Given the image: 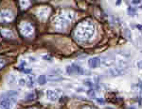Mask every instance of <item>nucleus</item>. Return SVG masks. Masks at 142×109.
Returning <instances> with one entry per match:
<instances>
[{"instance_id":"nucleus-1","label":"nucleus","mask_w":142,"mask_h":109,"mask_svg":"<svg viewBox=\"0 0 142 109\" xmlns=\"http://www.w3.org/2000/svg\"><path fill=\"white\" fill-rule=\"evenodd\" d=\"M74 34L79 42H86L92 39L95 34V25L92 20L86 19L80 23L75 29Z\"/></svg>"},{"instance_id":"nucleus-2","label":"nucleus","mask_w":142,"mask_h":109,"mask_svg":"<svg viewBox=\"0 0 142 109\" xmlns=\"http://www.w3.org/2000/svg\"><path fill=\"white\" fill-rule=\"evenodd\" d=\"M68 24H69V22L66 20V18L63 14L57 15L56 17L54 18V20H53L54 27L57 30H61V31H63V30L66 28L68 26Z\"/></svg>"},{"instance_id":"nucleus-3","label":"nucleus","mask_w":142,"mask_h":109,"mask_svg":"<svg viewBox=\"0 0 142 109\" xmlns=\"http://www.w3.org/2000/svg\"><path fill=\"white\" fill-rule=\"evenodd\" d=\"M14 19L13 13L9 9L0 10V23L1 24H9L12 22Z\"/></svg>"},{"instance_id":"nucleus-4","label":"nucleus","mask_w":142,"mask_h":109,"mask_svg":"<svg viewBox=\"0 0 142 109\" xmlns=\"http://www.w3.org/2000/svg\"><path fill=\"white\" fill-rule=\"evenodd\" d=\"M20 32L23 36L25 37H30L34 33V28L31 25V24L28 22H23L20 25Z\"/></svg>"},{"instance_id":"nucleus-5","label":"nucleus","mask_w":142,"mask_h":109,"mask_svg":"<svg viewBox=\"0 0 142 109\" xmlns=\"http://www.w3.org/2000/svg\"><path fill=\"white\" fill-rule=\"evenodd\" d=\"M66 73L68 75H72V74H79L82 75L83 74L84 71L81 66L77 65V64H72V65H68L65 69Z\"/></svg>"},{"instance_id":"nucleus-6","label":"nucleus","mask_w":142,"mask_h":109,"mask_svg":"<svg viewBox=\"0 0 142 109\" xmlns=\"http://www.w3.org/2000/svg\"><path fill=\"white\" fill-rule=\"evenodd\" d=\"M62 93L61 89H47V96L52 102H56L59 98V95Z\"/></svg>"},{"instance_id":"nucleus-7","label":"nucleus","mask_w":142,"mask_h":109,"mask_svg":"<svg viewBox=\"0 0 142 109\" xmlns=\"http://www.w3.org/2000/svg\"><path fill=\"white\" fill-rule=\"evenodd\" d=\"M50 13V8L49 7H42L39 8L37 14H38V17L41 19V20H46L48 15Z\"/></svg>"},{"instance_id":"nucleus-8","label":"nucleus","mask_w":142,"mask_h":109,"mask_svg":"<svg viewBox=\"0 0 142 109\" xmlns=\"http://www.w3.org/2000/svg\"><path fill=\"white\" fill-rule=\"evenodd\" d=\"M114 60H115L114 56H112V55H106L102 58H100V64H102L105 67H111L112 64L114 63Z\"/></svg>"},{"instance_id":"nucleus-9","label":"nucleus","mask_w":142,"mask_h":109,"mask_svg":"<svg viewBox=\"0 0 142 109\" xmlns=\"http://www.w3.org/2000/svg\"><path fill=\"white\" fill-rule=\"evenodd\" d=\"M0 105L2 106L3 109H12V102H11V100L10 98L6 96H2L0 98Z\"/></svg>"},{"instance_id":"nucleus-10","label":"nucleus","mask_w":142,"mask_h":109,"mask_svg":"<svg viewBox=\"0 0 142 109\" xmlns=\"http://www.w3.org/2000/svg\"><path fill=\"white\" fill-rule=\"evenodd\" d=\"M88 65L91 69H98L100 66V58L98 57L91 58L88 60Z\"/></svg>"},{"instance_id":"nucleus-11","label":"nucleus","mask_w":142,"mask_h":109,"mask_svg":"<svg viewBox=\"0 0 142 109\" xmlns=\"http://www.w3.org/2000/svg\"><path fill=\"white\" fill-rule=\"evenodd\" d=\"M109 73L113 76H119V75H123L125 71L123 69H120V68H110Z\"/></svg>"},{"instance_id":"nucleus-12","label":"nucleus","mask_w":142,"mask_h":109,"mask_svg":"<svg viewBox=\"0 0 142 109\" xmlns=\"http://www.w3.org/2000/svg\"><path fill=\"white\" fill-rule=\"evenodd\" d=\"M62 14L66 18V20L68 22H71V21H73L75 19V12L72 11V10H64V11H63Z\"/></svg>"},{"instance_id":"nucleus-13","label":"nucleus","mask_w":142,"mask_h":109,"mask_svg":"<svg viewBox=\"0 0 142 109\" xmlns=\"http://www.w3.org/2000/svg\"><path fill=\"white\" fill-rule=\"evenodd\" d=\"M35 85V79H34V76L33 75H28V81H27V86L29 88L34 87Z\"/></svg>"},{"instance_id":"nucleus-14","label":"nucleus","mask_w":142,"mask_h":109,"mask_svg":"<svg viewBox=\"0 0 142 109\" xmlns=\"http://www.w3.org/2000/svg\"><path fill=\"white\" fill-rule=\"evenodd\" d=\"M1 34L6 38H12V32L10 29H1Z\"/></svg>"},{"instance_id":"nucleus-15","label":"nucleus","mask_w":142,"mask_h":109,"mask_svg":"<svg viewBox=\"0 0 142 109\" xmlns=\"http://www.w3.org/2000/svg\"><path fill=\"white\" fill-rule=\"evenodd\" d=\"M47 81V76L44 75V74L40 75V76L38 77V84H39L40 86H44V85H46Z\"/></svg>"},{"instance_id":"nucleus-16","label":"nucleus","mask_w":142,"mask_h":109,"mask_svg":"<svg viewBox=\"0 0 142 109\" xmlns=\"http://www.w3.org/2000/svg\"><path fill=\"white\" fill-rule=\"evenodd\" d=\"M34 99H35V94L34 93H29V94L26 96V101H28V102H31Z\"/></svg>"},{"instance_id":"nucleus-17","label":"nucleus","mask_w":142,"mask_h":109,"mask_svg":"<svg viewBox=\"0 0 142 109\" xmlns=\"http://www.w3.org/2000/svg\"><path fill=\"white\" fill-rule=\"evenodd\" d=\"M20 5L23 8H27L30 5V3L28 1H20Z\"/></svg>"},{"instance_id":"nucleus-18","label":"nucleus","mask_w":142,"mask_h":109,"mask_svg":"<svg viewBox=\"0 0 142 109\" xmlns=\"http://www.w3.org/2000/svg\"><path fill=\"white\" fill-rule=\"evenodd\" d=\"M87 94L89 97H92V98H95V90H93L92 87H90L89 89H88V91H87Z\"/></svg>"},{"instance_id":"nucleus-19","label":"nucleus","mask_w":142,"mask_h":109,"mask_svg":"<svg viewBox=\"0 0 142 109\" xmlns=\"http://www.w3.org/2000/svg\"><path fill=\"white\" fill-rule=\"evenodd\" d=\"M18 84H19L20 87H24V86L27 85V82H26V80H25L24 78H20V79L18 80Z\"/></svg>"},{"instance_id":"nucleus-20","label":"nucleus","mask_w":142,"mask_h":109,"mask_svg":"<svg viewBox=\"0 0 142 109\" xmlns=\"http://www.w3.org/2000/svg\"><path fill=\"white\" fill-rule=\"evenodd\" d=\"M6 64V60H5V58H2V57H0V69H2L4 66Z\"/></svg>"},{"instance_id":"nucleus-21","label":"nucleus","mask_w":142,"mask_h":109,"mask_svg":"<svg viewBox=\"0 0 142 109\" xmlns=\"http://www.w3.org/2000/svg\"><path fill=\"white\" fill-rule=\"evenodd\" d=\"M43 58H44V59H46V60H47V61H52V58H51V57H49V56H47V55H45V56H43L42 57Z\"/></svg>"},{"instance_id":"nucleus-22","label":"nucleus","mask_w":142,"mask_h":109,"mask_svg":"<svg viewBox=\"0 0 142 109\" xmlns=\"http://www.w3.org/2000/svg\"><path fill=\"white\" fill-rule=\"evenodd\" d=\"M84 84H85V85H87V86H90V87H92V81L90 80V79H85V80H84Z\"/></svg>"},{"instance_id":"nucleus-23","label":"nucleus","mask_w":142,"mask_h":109,"mask_svg":"<svg viewBox=\"0 0 142 109\" xmlns=\"http://www.w3.org/2000/svg\"><path fill=\"white\" fill-rule=\"evenodd\" d=\"M128 10H129L130 14L132 15V16H134V15H135V9H133L132 8L130 7V8H128Z\"/></svg>"},{"instance_id":"nucleus-24","label":"nucleus","mask_w":142,"mask_h":109,"mask_svg":"<svg viewBox=\"0 0 142 109\" xmlns=\"http://www.w3.org/2000/svg\"><path fill=\"white\" fill-rule=\"evenodd\" d=\"M82 109H97V108L96 107H93V106H90V105H85Z\"/></svg>"},{"instance_id":"nucleus-25","label":"nucleus","mask_w":142,"mask_h":109,"mask_svg":"<svg viewBox=\"0 0 142 109\" xmlns=\"http://www.w3.org/2000/svg\"><path fill=\"white\" fill-rule=\"evenodd\" d=\"M10 78H11V79H10V82H11V83H12V81L14 82V80H15V77H14L12 74L10 75Z\"/></svg>"},{"instance_id":"nucleus-26","label":"nucleus","mask_w":142,"mask_h":109,"mask_svg":"<svg viewBox=\"0 0 142 109\" xmlns=\"http://www.w3.org/2000/svg\"><path fill=\"white\" fill-rule=\"evenodd\" d=\"M136 27L139 29L140 31H142V25H136Z\"/></svg>"},{"instance_id":"nucleus-27","label":"nucleus","mask_w":142,"mask_h":109,"mask_svg":"<svg viewBox=\"0 0 142 109\" xmlns=\"http://www.w3.org/2000/svg\"><path fill=\"white\" fill-rule=\"evenodd\" d=\"M137 65H138V67H139L140 69H142V61H139V62L137 63Z\"/></svg>"},{"instance_id":"nucleus-28","label":"nucleus","mask_w":142,"mask_h":109,"mask_svg":"<svg viewBox=\"0 0 142 109\" xmlns=\"http://www.w3.org/2000/svg\"><path fill=\"white\" fill-rule=\"evenodd\" d=\"M137 3H139V1H133V4H137Z\"/></svg>"},{"instance_id":"nucleus-29","label":"nucleus","mask_w":142,"mask_h":109,"mask_svg":"<svg viewBox=\"0 0 142 109\" xmlns=\"http://www.w3.org/2000/svg\"><path fill=\"white\" fill-rule=\"evenodd\" d=\"M28 109H38V108H36V107H31V108H28Z\"/></svg>"}]
</instances>
